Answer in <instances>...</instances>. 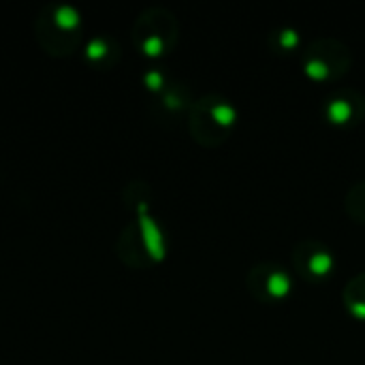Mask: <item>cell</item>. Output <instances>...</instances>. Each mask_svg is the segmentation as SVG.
Here are the masks:
<instances>
[{
    "label": "cell",
    "mask_w": 365,
    "mask_h": 365,
    "mask_svg": "<svg viewBox=\"0 0 365 365\" xmlns=\"http://www.w3.org/2000/svg\"><path fill=\"white\" fill-rule=\"evenodd\" d=\"M141 229H143V237H145V244H148V250L152 252L154 259H163L165 257V246H163V237L156 229V225L141 216Z\"/></svg>",
    "instance_id": "1"
},
{
    "label": "cell",
    "mask_w": 365,
    "mask_h": 365,
    "mask_svg": "<svg viewBox=\"0 0 365 365\" xmlns=\"http://www.w3.org/2000/svg\"><path fill=\"white\" fill-rule=\"evenodd\" d=\"M267 289H269V293H272V295L282 297V295H287V293L291 291V280H289V276H287V274L276 272V274H272V276H269Z\"/></svg>",
    "instance_id": "2"
},
{
    "label": "cell",
    "mask_w": 365,
    "mask_h": 365,
    "mask_svg": "<svg viewBox=\"0 0 365 365\" xmlns=\"http://www.w3.org/2000/svg\"><path fill=\"white\" fill-rule=\"evenodd\" d=\"M56 24H58L60 28H64V30H71V28H75V26L79 24V15H77V11L71 9V6H60V9L56 11Z\"/></svg>",
    "instance_id": "3"
},
{
    "label": "cell",
    "mask_w": 365,
    "mask_h": 365,
    "mask_svg": "<svg viewBox=\"0 0 365 365\" xmlns=\"http://www.w3.org/2000/svg\"><path fill=\"white\" fill-rule=\"evenodd\" d=\"M329 118L334 120V122H346L349 118H351V105L346 103V101H331V105H329Z\"/></svg>",
    "instance_id": "4"
},
{
    "label": "cell",
    "mask_w": 365,
    "mask_h": 365,
    "mask_svg": "<svg viewBox=\"0 0 365 365\" xmlns=\"http://www.w3.org/2000/svg\"><path fill=\"white\" fill-rule=\"evenodd\" d=\"M331 265H334V261H331V257H329L327 252H317V255L310 259V269H312L314 274H319V276L327 274Z\"/></svg>",
    "instance_id": "5"
},
{
    "label": "cell",
    "mask_w": 365,
    "mask_h": 365,
    "mask_svg": "<svg viewBox=\"0 0 365 365\" xmlns=\"http://www.w3.org/2000/svg\"><path fill=\"white\" fill-rule=\"evenodd\" d=\"M212 115H214V120H216L218 124L229 126V124L235 122V115H237V113H235V107H231V105H218V107H214Z\"/></svg>",
    "instance_id": "6"
},
{
    "label": "cell",
    "mask_w": 365,
    "mask_h": 365,
    "mask_svg": "<svg viewBox=\"0 0 365 365\" xmlns=\"http://www.w3.org/2000/svg\"><path fill=\"white\" fill-rule=\"evenodd\" d=\"M105 51H107V47H105V43L103 41H92L90 45H88V58H92V60H96V58H103L105 56Z\"/></svg>",
    "instance_id": "7"
},
{
    "label": "cell",
    "mask_w": 365,
    "mask_h": 365,
    "mask_svg": "<svg viewBox=\"0 0 365 365\" xmlns=\"http://www.w3.org/2000/svg\"><path fill=\"white\" fill-rule=\"evenodd\" d=\"M306 68H308V75H312V77H325L327 75V66L319 60H310L306 64Z\"/></svg>",
    "instance_id": "8"
},
{
    "label": "cell",
    "mask_w": 365,
    "mask_h": 365,
    "mask_svg": "<svg viewBox=\"0 0 365 365\" xmlns=\"http://www.w3.org/2000/svg\"><path fill=\"white\" fill-rule=\"evenodd\" d=\"M143 49H145V53H150V56H158V53H160V49H163V43H160V38H158V36H152V38H148V41H145Z\"/></svg>",
    "instance_id": "9"
},
{
    "label": "cell",
    "mask_w": 365,
    "mask_h": 365,
    "mask_svg": "<svg viewBox=\"0 0 365 365\" xmlns=\"http://www.w3.org/2000/svg\"><path fill=\"white\" fill-rule=\"evenodd\" d=\"M280 43H282L284 47H293V45L299 43V34H297L295 30H284V32L280 34Z\"/></svg>",
    "instance_id": "10"
},
{
    "label": "cell",
    "mask_w": 365,
    "mask_h": 365,
    "mask_svg": "<svg viewBox=\"0 0 365 365\" xmlns=\"http://www.w3.org/2000/svg\"><path fill=\"white\" fill-rule=\"evenodd\" d=\"M145 81H148V86H150L152 90H158L160 83H163V77H160L158 73H148V75H145Z\"/></svg>",
    "instance_id": "11"
},
{
    "label": "cell",
    "mask_w": 365,
    "mask_h": 365,
    "mask_svg": "<svg viewBox=\"0 0 365 365\" xmlns=\"http://www.w3.org/2000/svg\"><path fill=\"white\" fill-rule=\"evenodd\" d=\"M351 312L357 314V317H365V304H353Z\"/></svg>",
    "instance_id": "12"
}]
</instances>
